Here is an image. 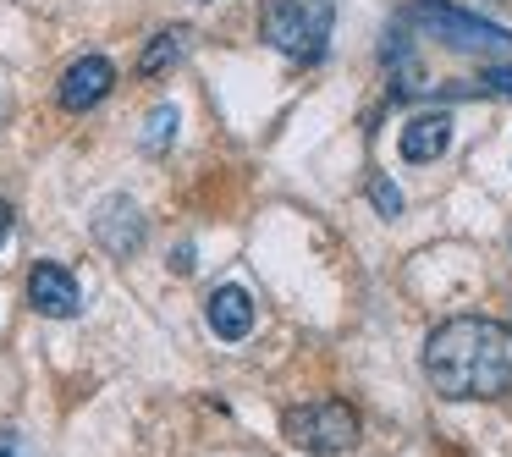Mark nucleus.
I'll list each match as a JSON object with an SVG mask.
<instances>
[{"instance_id":"1","label":"nucleus","mask_w":512,"mask_h":457,"mask_svg":"<svg viewBox=\"0 0 512 457\" xmlns=\"http://www.w3.org/2000/svg\"><path fill=\"white\" fill-rule=\"evenodd\" d=\"M424 375L452 402H496L512 391V325L457 314L424 342Z\"/></svg>"},{"instance_id":"2","label":"nucleus","mask_w":512,"mask_h":457,"mask_svg":"<svg viewBox=\"0 0 512 457\" xmlns=\"http://www.w3.org/2000/svg\"><path fill=\"white\" fill-rule=\"evenodd\" d=\"M331 28H336V0H265L259 12V34L270 50H281L298 67H314L331 50Z\"/></svg>"},{"instance_id":"3","label":"nucleus","mask_w":512,"mask_h":457,"mask_svg":"<svg viewBox=\"0 0 512 457\" xmlns=\"http://www.w3.org/2000/svg\"><path fill=\"white\" fill-rule=\"evenodd\" d=\"M402 23L424 28L430 39H441V45H452V50H474V56H512V28L485 23V17L463 12V6H452V0H408Z\"/></svg>"},{"instance_id":"4","label":"nucleus","mask_w":512,"mask_h":457,"mask_svg":"<svg viewBox=\"0 0 512 457\" xmlns=\"http://www.w3.org/2000/svg\"><path fill=\"white\" fill-rule=\"evenodd\" d=\"M281 435H287L298 452L314 457H336V452H353L364 424H358V408L342 397H325V402H298V408L281 413Z\"/></svg>"},{"instance_id":"5","label":"nucleus","mask_w":512,"mask_h":457,"mask_svg":"<svg viewBox=\"0 0 512 457\" xmlns=\"http://www.w3.org/2000/svg\"><path fill=\"white\" fill-rule=\"evenodd\" d=\"M144 210H138V199H127V193H111V199L94 210V243L105 248L111 259H133L138 248H144Z\"/></svg>"},{"instance_id":"6","label":"nucleus","mask_w":512,"mask_h":457,"mask_svg":"<svg viewBox=\"0 0 512 457\" xmlns=\"http://www.w3.org/2000/svg\"><path fill=\"white\" fill-rule=\"evenodd\" d=\"M28 303H34L39 314H50V320H72V314L83 309L78 276H72L67 265H56V259H39V265L28 270Z\"/></svg>"},{"instance_id":"7","label":"nucleus","mask_w":512,"mask_h":457,"mask_svg":"<svg viewBox=\"0 0 512 457\" xmlns=\"http://www.w3.org/2000/svg\"><path fill=\"white\" fill-rule=\"evenodd\" d=\"M111 89H116V67H111V61H105V56H78L67 72H61L56 100H61V111H94Z\"/></svg>"},{"instance_id":"8","label":"nucleus","mask_w":512,"mask_h":457,"mask_svg":"<svg viewBox=\"0 0 512 457\" xmlns=\"http://www.w3.org/2000/svg\"><path fill=\"white\" fill-rule=\"evenodd\" d=\"M204 320H210V331L221 336V342H243V336L254 331V292L237 287V281H221V287L204 298Z\"/></svg>"},{"instance_id":"9","label":"nucleus","mask_w":512,"mask_h":457,"mask_svg":"<svg viewBox=\"0 0 512 457\" xmlns=\"http://www.w3.org/2000/svg\"><path fill=\"white\" fill-rule=\"evenodd\" d=\"M446 149H452V116L446 111H424L402 127V160H408V166H430Z\"/></svg>"},{"instance_id":"10","label":"nucleus","mask_w":512,"mask_h":457,"mask_svg":"<svg viewBox=\"0 0 512 457\" xmlns=\"http://www.w3.org/2000/svg\"><path fill=\"white\" fill-rule=\"evenodd\" d=\"M182 50H188V28H160L144 45V56H138V78H166L182 61Z\"/></svg>"},{"instance_id":"11","label":"nucleus","mask_w":512,"mask_h":457,"mask_svg":"<svg viewBox=\"0 0 512 457\" xmlns=\"http://www.w3.org/2000/svg\"><path fill=\"white\" fill-rule=\"evenodd\" d=\"M177 122H182L177 105H155V111L144 116V138H138V144H144L149 155H166L171 138H177Z\"/></svg>"},{"instance_id":"12","label":"nucleus","mask_w":512,"mask_h":457,"mask_svg":"<svg viewBox=\"0 0 512 457\" xmlns=\"http://www.w3.org/2000/svg\"><path fill=\"white\" fill-rule=\"evenodd\" d=\"M369 204H375L386 221H397V215H402V193H397V182H391L386 171H375V177H369Z\"/></svg>"},{"instance_id":"13","label":"nucleus","mask_w":512,"mask_h":457,"mask_svg":"<svg viewBox=\"0 0 512 457\" xmlns=\"http://www.w3.org/2000/svg\"><path fill=\"white\" fill-rule=\"evenodd\" d=\"M0 457H39V446L23 430H0Z\"/></svg>"},{"instance_id":"14","label":"nucleus","mask_w":512,"mask_h":457,"mask_svg":"<svg viewBox=\"0 0 512 457\" xmlns=\"http://www.w3.org/2000/svg\"><path fill=\"white\" fill-rule=\"evenodd\" d=\"M479 83H485V94H512V67H490Z\"/></svg>"},{"instance_id":"15","label":"nucleus","mask_w":512,"mask_h":457,"mask_svg":"<svg viewBox=\"0 0 512 457\" xmlns=\"http://www.w3.org/2000/svg\"><path fill=\"white\" fill-rule=\"evenodd\" d=\"M171 270H177V276H188V270H193V248H188V243L171 248Z\"/></svg>"},{"instance_id":"16","label":"nucleus","mask_w":512,"mask_h":457,"mask_svg":"<svg viewBox=\"0 0 512 457\" xmlns=\"http://www.w3.org/2000/svg\"><path fill=\"white\" fill-rule=\"evenodd\" d=\"M12 204H6V199H0V248H6V237H12Z\"/></svg>"}]
</instances>
